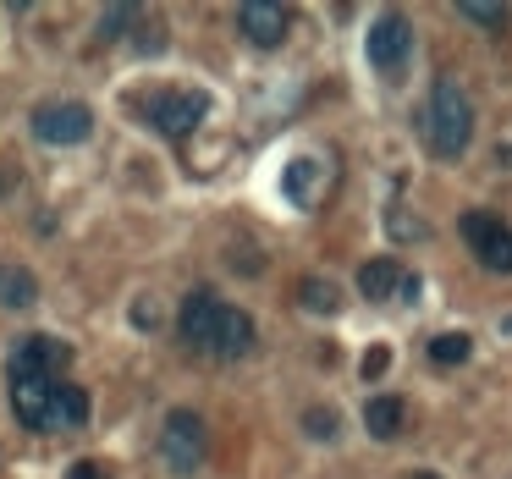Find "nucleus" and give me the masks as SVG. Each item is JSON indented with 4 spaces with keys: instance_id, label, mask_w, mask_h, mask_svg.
Listing matches in <instances>:
<instances>
[{
    "instance_id": "20e7f679",
    "label": "nucleus",
    "mask_w": 512,
    "mask_h": 479,
    "mask_svg": "<svg viewBox=\"0 0 512 479\" xmlns=\"http://www.w3.org/2000/svg\"><path fill=\"white\" fill-rule=\"evenodd\" d=\"M364 56L380 78H402V67H408V56H413V23L402 12H380L375 23H369Z\"/></svg>"
},
{
    "instance_id": "4468645a",
    "label": "nucleus",
    "mask_w": 512,
    "mask_h": 479,
    "mask_svg": "<svg viewBox=\"0 0 512 479\" xmlns=\"http://www.w3.org/2000/svg\"><path fill=\"white\" fill-rule=\"evenodd\" d=\"M298 298H303V309H314V314H336V303H342V292H336V281L303 276V281H298Z\"/></svg>"
},
{
    "instance_id": "aec40b11",
    "label": "nucleus",
    "mask_w": 512,
    "mask_h": 479,
    "mask_svg": "<svg viewBox=\"0 0 512 479\" xmlns=\"http://www.w3.org/2000/svg\"><path fill=\"white\" fill-rule=\"evenodd\" d=\"M386 364H391V358H386V347H375V353H364V380H369V375H386Z\"/></svg>"
},
{
    "instance_id": "f8f14e48",
    "label": "nucleus",
    "mask_w": 512,
    "mask_h": 479,
    "mask_svg": "<svg viewBox=\"0 0 512 479\" xmlns=\"http://www.w3.org/2000/svg\"><path fill=\"white\" fill-rule=\"evenodd\" d=\"M89 419V391L83 386H61L56 391V408H50V430H78Z\"/></svg>"
},
{
    "instance_id": "0eeeda50",
    "label": "nucleus",
    "mask_w": 512,
    "mask_h": 479,
    "mask_svg": "<svg viewBox=\"0 0 512 479\" xmlns=\"http://www.w3.org/2000/svg\"><path fill=\"white\" fill-rule=\"evenodd\" d=\"M204 419L193 408H171L166 413V430H160V457H166L171 474H193L204 463Z\"/></svg>"
},
{
    "instance_id": "ddd939ff",
    "label": "nucleus",
    "mask_w": 512,
    "mask_h": 479,
    "mask_svg": "<svg viewBox=\"0 0 512 479\" xmlns=\"http://www.w3.org/2000/svg\"><path fill=\"white\" fill-rule=\"evenodd\" d=\"M320 160H292L287 166V182H281V188H287V199L298 204V210H309L314 204V177H320Z\"/></svg>"
},
{
    "instance_id": "f3484780",
    "label": "nucleus",
    "mask_w": 512,
    "mask_h": 479,
    "mask_svg": "<svg viewBox=\"0 0 512 479\" xmlns=\"http://www.w3.org/2000/svg\"><path fill=\"white\" fill-rule=\"evenodd\" d=\"M457 17H468V23H479V28H507V6H479V0H463Z\"/></svg>"
},
{
    "instance_id": "2eb2a0df",
    "label": "nucleus",
    "mask_w": 512,
    "mask_h": 479,
    "mask_svg": "<svg viewBox=\"0 0 512 479\" xmlns=\"http://www.w3.org/2000/svg\"><path fill=\"white\" fill-rule=\"evenodd\" d=\"M34 276L28 270H12V265H0V303H12V309H28L34 303Z\"/></svg>"
},
{
    "instance_id": "5701e85b",
    "label": "nucleus",
    "mask_w": 512,
    "mask_h": 479,
    "mask_svg": "<svg viewBox=\"0 0 512 479\" xmlns=\"http://www.w3.org/2000/svg\"><path fill=\"white\" fill-rule=\"evenodd\" d=\"M413 479H435V474H413Z\"/></svg>"
},
{
    "instance_id": "1a4fd4ad",
    "label": "nucleus",
    "mask_w": 512,
    "mask_h": 479,
    "mask_svg": "<svg viewBox=\"0 0 512 479\" xmlns=\"http://www.w3.org/2000/svg\"><path fill=\"white\" fill-rule=\"evenodd\" d=\"M287 28H292L287 6H270V0H248V6H237V34H243L254 50H276L281 39H287Z\"/></svg>"
},
{
    "instance_id": "f03ea898",
    "label": "nucleus",
    "mask_w": 512,
    "mask_h": 479,
    "mask_svg": "<svg viewBox=\"0 0 512 479\" xmlns=\"http://www.w3.org/2000/svg\"><path fill=\"white\" fill-rule=\"evenodd\" d=\"M177 336L193 347V353H210V358H243L254 347V320L232 303H221L215 292H188L177 314Z\"/></svg>"
},
{
    "instance_id": "9b49d317",
    "label": "nucleus",
    "mask_w": 512,
    "mask_h": 479,
    "mask_svg": "<svg viewBox=\"0 0 512 479\" xmlns=\"http://www.w3.org/2000/svg\"><path fill=\"white\" fill-rule=\"evenodd\" d=\"M402 419H408V408H402L397 397H369L364 402V430L375 435V441H397Z\"/></svg>"
},
{
    "instance_id": "6e6552de",
    "label": "nucleus",
    "mask_w": 512,
    "mask_h": 479,
    "mask_svg": "<svg viewBox=\"0 0 512 479\" xmlns=\"http://www.w3.org/2000/svg\"><path fill=\"white\" fill-rule=\"evenodd\" d=\"M89 133H94V111L83 100H50V105L34 111V138L39 144L67 149V144H83Z\"/></svg>"
},
{
    "instance_id": "9d476101",
    "label": "nucleus",
    "mask_w": 512,
    "mask_h": 479,
    "mask_svg": "<svg viewBox=\"0 0 512 479\" xmlns=\"http://www.w3.org/2000/svg\"><path fill=\"white\" fill-rule=\"evenodd\" d=\"M408 270L397 265V259H375V265L358 270V292L364 298H397V292H408Z\"/></svg>"
},
{
    "instance_id": "a211bd4d",
    "label": "nucleus",
    "mask_w": 512,
    "mask_h": 479,
    "mask_svg": "<svg viewBox=\"0 0 512 479\" xmlns=\"http://www.w3.org/2000/svg\"><path fill=\"white\" fill-rule=\"evenodd\" d=\"M127 23H138L133 6H111V12L100 17V34H105V39H122V28H127Z\"/></svg>"
},
{
    "instance_id": "39448f33",
    "label": "nucleus",
    "mask_w": 512,
    "mask_h": 479,
    "mask_svg": "<svg viewBox=\"0 0 512 479\" xmlns=\"http://www.w3.org/2000/svg\"><path fill=\"white\" fill-rule=\"evenodd\" d=\"M138 111H144V122L155 127L160 138H188L193 127L204 122L210 105H204V94H193V89H155Z\"/></svg>"
},
{
    "instance_id": "4be33fe9",
    "label": "nucleus",
    "mask_w": 512,
    "mask_h": 479,
    "mask_svg": "<svg viewBox=\"0 0 512 479\" xmlns=\"http://www.w3.org/2000/svg\"><path fill=\"white\" fill-rule=\"evenodd\" d=\"M501 331H512V314H507V320H501Z\"/></svg>"
},
{
    "instance_id": "dca6fc26",
    "label": "nucleus",
    "mask_w": 512,
    "mask_h": 479,
    "mask_svg": "<svg viewBox=\"0 0 512 479\" xmlns=\"http://www.w3.org/2000/svg\"><path fill=\"white\" fill-rule=\"evenodd\" d=\"M468 353H474V342H468L463 331H446V336H435V342H430V358H435V364H463Z\"/></svg>"
},
{
    "instance_id": "412c9836",
    "label": "nucleus",
    "mask_w": 512,
    "mask_h": 479,
    "mask_svg": "<svg viewBox=\"0 0 512 479\" xmlns=\"http://www.w3.org/2000/svg\"><path fill=\"white\" fill-rule=\"evenodd\" d=\"M67 479H111V474H105L100 463H72V474H67Z\"/></svg>"
},
{
    "instance_id": "f257e3e1",
    "label": "nucleus",
    "mask_w": 512,
    "mask_h": 479,
    "mask_svg": "<svg viewBox=\"0 0 512 479\" xmlns=\"http://www.w3.org/2000/svg\"><path fill=\"white\" fill-rule=\"evenodd\" d=\"M72 347L56 342V336H23L12 347V364H6V380H12V413L28 424V430H50V408H56V391L67 386L61 369H67Z\"/></svg>"
},
{
    "instance_id": "423d86ee",
    "label": "nucleus",
    "mask_w": 512,
    "mask_h": 479,
    "mask_svg": "<svg viewBox=\"0 0 512 479\" xmlns=\"http://www.w3.org/2000/svg\"><path fill=\"white\" fill-rule=\"evenodd\" d=\"M463 243H468V254H474L485 270L512 276V226L501 221V215L468 210V215H463Z\"/></svg>"
},
{
    "instance_id": "6ab92c4d",
    "label": "nucleus",
    "mask_w": 512,
    "mask_h": 479,
    "mask_svg": "<svg viewBox=\"0 0 512 479\" xmlns=\"http://www.w3.org/2000/svg\"><path fill=\"white\" fill-rule=\"evenodd\" d=\"M303 424H309V435H314V441H331V435H336V413H331V408H325V413L314 408Z\"/></svg>"
},
{
    "instance_id": "7ed1b4c3",
    "label": "nucleus",
    "mask_w": 512,
    "mask_h": 479,
    "mask_svg": "<svg viewBox=\"0 0 512 479\" xmlns=\"http://www.w3.org/2000/svg\"><path fill=\"white\" fill-rule=\"evenodd\" d=\"M419 133L430 144V155H441V160H457L474 144V100H468V89L457 78H441L430 89V100L419 111Z\"/></svg>"
}]
</instances>
